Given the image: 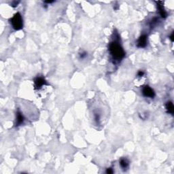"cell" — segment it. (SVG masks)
<instances>
[{"label":"cell","instance_id":"9c48e42d","mask_svg":"<svg viewBox=\"0 0 174 174\" xmlns=\"http://www.w3.org/2000/svg\"><path fill=\"white\" fill-rule=\"evenodd\" d=\"M120 165L122 169H126L129 165V162L126 158H122L120 160Z\"/></svg>","mask_w":174,"mask_h":174},{"label":"cell","instance_id":"ba28073f","mask_svg":"<svg viewBox=\"0 0 174 174\" xmlns=\"http://www.w3.org/2000/svg\"><path fill=\"white\" fill-rule=\"evenodd\" d=\"M166 109L167 110L169 113L171 114H173L174 111V107H173V105L172 102H167L166 104Z\"/></svg>","mask_w":174,"mask_h":174},{"label":"cell","instance_id":"4fadbf2b","mask_svg":"<svg viewBox=\"0 0 174 174\" xmlns=\"http://www.w3.org/2000/svg\"><path fill=\"white\" fill-rule=\"evenodd\" d=\"M170 39H171V40L172 41H173V33H171V36H170Z\"/></svg>","mask_w":174,"mask_h":174},{"label":"cell","instance_id":"8fae6325","mask_svg":"<svg viewBox=\"0 0 174 174\" xmlns=\"http://www.w3.org/2000/svg\"><path fill=\"white\" fill-rule=\"evenodd\" d=\"M86 56V53L85 52H84V53H82V54H80V57H81L82 59H84Z\"/></svg>","mask_w":174,"mask_h":174},{"label":"cell","instance_id":"277c9868","mask_svg":"<svg viewBox=\"0 0 174 174\" xmlns=\"http://www.w3.org/2000/svg\"><path fill=\"white\" fill-rule=\"evenodd\" d=\"M147 45V36L146 35H143L138 39V46L139 48H144Z\"/></svg>","mask_w":174,"mask_h":174},{"label":"cell","instance_id":"7c38bea8","mask_svg":"<svg viewBox=\"0 0 174 174\" xmlns=\"http://www.w3.org/2000/svg\"><path fill=\"white\" fill-rule=\"evenodd\" d=\"M106 172H107V173H113V171H112V169H111V168H109L107 169V171H106Z\"/></svg>","mask_w":174,"mask_h":174},{"label":"cell","instance_id":"3957f363","mask_svg":"<svg viewBox=\"0 0 174 174\" xmlns=\"http://www.w3.org/2000/svg\"><path fill=\"white\" fill-rule=\"evenodd\" d=\"M142 94L144 95V97L151 98V99L154 98V96H155V93H154V90L148 86H146L143 88Z\"/></svg>","mask_w":174,"mask_h":174},{"label":"cell","instance_id":"30bf717a","mask_svg":"<svg viewBox=\"0 0 174 174\" xmlns=\"http://www.w3.org/2000/svg\"><path fill=\"white\" fill-rule=\"evenodd\" d=\"M144 72L143 71H140L138 73V76H140V77H142V76H144Z\"/></svg>","mask_w":174,"mask_h":174},{"label":"cell","instance_id":"7a4b0ae2","mask_svg":"<svg viewBox=\"0 0 174 174\" xmlns=\"http://www.w3.org/2000/svg\"><path fill=\"white\" fill-rule=\"evenodd\" d=\"M11 24L12 27L15 30H20L22 28V16L19 13H16L12 18H11Z\"/></svg>","mask_w":174,"mask_h":174},{"label":"cell","instance_id":"5b68a950","mask_svg":"<svg viewBox=\"0 0 174 174\" xmlns=\"http://www.w3.org/2000/svg\"><path fill=\"white\" fill-rule=\"evenodd\" d=\"M34 83L35 88L36 89H40V88H41L43 85H44L46 84V81H45V80L43 78L37 77L34 80Z\"/></svg>","mask_w":174,"mask_h":174},{"label":"cell","instance_id":"6da1fadb","mask_svg":"<svg viewBox=\"0 0 174 174\" xmlns=\"http://www.w3.org/2000/svg\"><path fill=\"white\" fill-rule=\"evenodd\" d=\"M109 51L110 55L116 61H120L123 59L125 53L119 43L117 42H112L109 45Z\"/></svg>","mask_w":174,"mask_h":174},{"label":"cell","instance_id":"8992f818","mask_svg":"<svg viewBox=\"0 0 174 174\" xmlns=\"http://www.w3.org/2000/svg\"><path fill=\"white\" fill-rule=\"evenodd\" d=\"M157 7H158V10H159V13H160V16H162L163 18H166L167 16V12L165 11V8H163V6L160 5V2H158Z\"/></svg>","mask_w":174,"mask_h":174},{"label":"cell","instance_id":"52a82bcc","mask_svg":"<svg viewBox=\"0 0 174 174\" xmlns=\"http://www.w3.org/2000/svg\"><path fill=\"white\" fill-rule=\"evenodd\" d=\"M24 121V118H23V116L22 115V114L20 113V111H18L17 112V114H16V126H18L21 125V124Z\"/></svg>","mask_w":174,"mask_h":174}]
</instances>
